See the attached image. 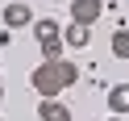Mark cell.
I'll return each instance as SVG.
<instances>
[{"label": "cell", "instance_id": "cell-1", "mask_svg": "<svg viewBox=\"0 0 129 121\" xmlns=\"http://www.w3.org/2000/svg\"><path fill=\"white\" fill-rule=\"evenodd\" d=\"M75 79H79V67L71 59H58V63H38L29 84H34V92L42 100H58V92H67Z\"/></svg>", "mask_w": 129, "mask_h": 121}, {"label": "cell", "instance_id": "cell-2", "mask_svg": "<svg viewBox=\"0 0 129 121\" xmlns=\"http://www.w3.org/2000/svg\"><path fill=\"white\" fill-rule=\"evenodd\" d=\"M100 13H104V0H71V21H75V25L92 29L96 21H100Z\"/></svg>", "mask_w": 129, "mask_h": 121}, {"label": "cell", "instance_id": "cell-3", "mask_svg": "<svg viewBox=\"0 0 129 121\" xmlns=\"http://www.w3.org/2000/svg\"><path fill=\"white\" fill-rule=\"evenodd\" d=\"M4 25H9V29H25V25H34V9H29V4H21V0H13L9 9H4Z\"/></svg>", "mask_w": 129, "mask_h": 121}, {"label": "cell", "instance_id": "cell-4", "mask_svg": "<svg viewBox=\"0 0 129 121\" xmlns=\"http://www.w3.org/2000/svg\"><path fill=\"white\" fill-rule=\"evenodd\" d=\"M29 29H34L38 46H46V42H58V38H62V29H58V21H54V17H34V25H29Z\"/></svg>", "mask_w": 129, "mask_h": 121}, {"label": "cell", "instance_id": "cell-5", "mask_svg": "<svg viewBox=\"0 0 129 121\" xmlns=\"http://www.w3.org/2000/svg\"><path fill=\"white\" fill-rule=\"evenodd\" d=\"M108 113L112 117H125L129 113V79H121V84L108 88Z\"/></svg>", "mask_w": 129, "mask_h": 121}, {"label": "cell", "instance_id": "cell-6", "mask_svg": "<svg viewBox=\"0 0 129 121\" xmlns=\"http://www.w3.org/2000/svg\"><path fill=\"white\" fill-rule=\"evenodd\" d=\"M62 46H75V50L92 46V29H87V25H75V21H71V25L62 29Z\"/></svg>", "mask_w": 129, "mask_h": 121}, {"label": "cell", "instance_id": "cell-7", "mask_svg": "<svg viewBox=\"0 0 129 121\" xmlns=\"http://www.w3.org/2000/svg\"><path fill=\"white\" fill-rule=\"evenodd\" d=\"M38 117H42V121H75L62 100H42V104H38Z\"/></svg>", "mask_w": 129, "mask_h": 121}, {"label": "cell", "instance_id": "cell-8", "mask_svg": "<svg viewBox=\"0 0 129 121\" xmlns=\"http://www.w3.org/2000/svg\"><path fill=\"white\" fill-rule=\"evenodd\" d=\"M108 46H112V54H117V59H129V29H112Z\"/></svg>", "mask_w": 129, "mask_h": 121}, {"label": "cell", "instance_id": "cell-9", "mask_svg": "<svg viewBox=\"0 0 129 121\" xmlns=\"http://www.w3.org/2000/svg\"><path fill=\"white\" fill-rule=\"evenodd\" d=\"M104 121H125V117H104Z\"/></svg>", "mask_w": 129, "mask_h": 121}, {"label": "cell", "instance_id": "cell-10", "mask_svg": "<svg viewBox=\"0 0 129 121\" xmlns=\"http://www.w3.org/2000/svg\"><path fill=\"white\" fill-rule=\"evenodd\" d=\"M0 96H4V84H0Z\"/></svg>", "mask_w": 129, "mask_h": 121}, {"label": "cell", "instance_id": "cell-11", "mask_svg": "<svg viewBox=\"0 0 129 121\" xmlns=\"http://www.w3.org/2000/svg\"><path fill=\"white\" fill-rule=\"evenodd\" d=\"M125 4H129V0H125Z\"/></svg>", "mask_w": 129, "mask_h": 121}]
</instances>
